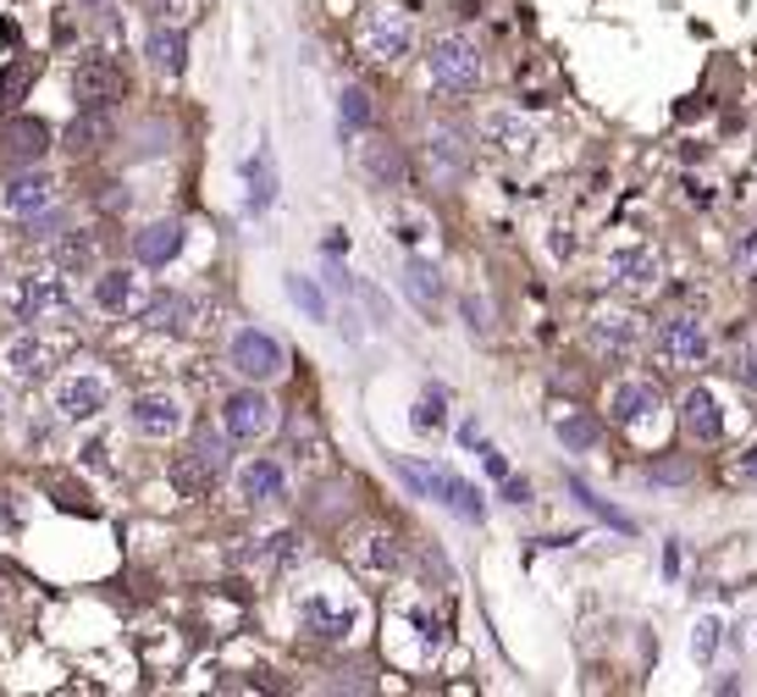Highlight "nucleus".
I'll use <instances>...</instances> for the list:
<instances>
[{"label": "nucleus", "instance_id": "3c124183", "mask_svg": "<svg viewBox=\"0 0 757 697\" xmlns=\"http://www.w3.org/2000/svg\"><path fill=\"white\" fill-rule=\"evenodd\" d=\"M482 465H487V476H498V482H509V460H504L498 449H482Z\"/></svg>", "mask_w": 757, "mask_h": 697}, {"label": "nucleus", "instance_id": "4be33fe9", "mask_svg": "<svg viewBox=\"0 0 757 697\" xmlns=\"http://www.w3.org/2000/svg\"><path fill=\"white\" fill-rule=\"evenodd\" d=\"M680 427H685V438L691 443H718L724 438V410H718V394L713 388H685V399H680Z\"/></svg>", "mask_w": 757, "mask_h": 697}, {"label": "nucleus", "instance_id": "dca6fc26", "mask_svg": "<svg viewBox=\"0 0 757 697\" xmlns=\"http://www.w3.org/2000/svg\"><path fill=\"white\" fill-rule=\"evenodd\" d=\"M238 493H244V504H255V510L282 504V498H288V465H282L277 454L244 460V465H238Z\"/></svg>", "mask_w": 757, "mask_h": 697}, {"label": "nucleus", "instance_id": "4468645a", "mask_svg": "<svg viewBox=\"0 0 757 697\" xmlns=\"http://www.w3.org/2000/svg\"><path fill=\"white\" fill-rule=\"evenodd\" d=\"M658 410H663V394H658V383H647V377H625V383H614V394H608V421L625 427V432H647V427L658 421Z\"/></svg>", "mask_w": 757, "mask_h": 697}, {"label": "nucleus", "instance_id": "2eb2a0df", "mask_svg": "<svg viewBox=\"0 0 757 697\" xmlns=\"http://www.w3.org/2000/svg\"><path fill=\"white\" fill-rule=\"evenodd\" d=\"M663 282V255L652 244H625L608 255V288L619 293H652Z\"/></svg>", "mask_w": 757, "mask_h": 697}, {"label": "nucleus", "instance_id": "c85d7f7f", "mask_svg": "<svg viewBox=\"0 0 757 697\" xmlns=\"http://www.w3.org/2000/svg\"><path fill=\"white\" fill-rule=\"evenodd\" d=\"M244 554H255V559L271 565V570H293V565H304V537H299V532H266V537H255V548H244Z\"/></svg>", "mask_w": 757, "mask_h": 697}, {"label": "nucleus", "instance_id": "e433bc0d", "mask_svg": "<svg viewBox=\"0 0 757 697\" xmlns=\"http://www.w3.org/2000/svg\"><path fill=\"white\" fill-rule=\"evenodd\" d=\"M597 438H603V427H597L592 416H564V421H559V443H564V449H575V454L597 449Z\"/></svg>", "mask_w": 757, "mask_h": 697}, {"label": "nucleus", "instance_id": "f3484780", "mask_svg": "<svg viewBox=\"0 0 757 697\" xmlns=\"http://www.w3.org/2000/svg\"><path fill=\"white\" fill-rule=\"evenodd\" d=\"M89 304H95L100 315H133V310L144 304V299H139V271H133V266H106V271H95Z\"/></svg>", "mask_w": 757, "mask_h": 697}, {"label": "nucleus", "instance_id": "2f4dec72", "mask_svg": "<svg viewBox=\"0 0 757 697\" xmlns=\"http://www.w3.org/2000/svg\"><path fill=\"white\" fill-rule=\"evenodd\" d=\"M437 498L459 515V521H482V493L465 482V476H448V471H437Z\"/></svg>", "mask_w": 757, "mask_h": 697}, {"label": "nucleus", "instance_id": "473e14b6", "mask_svg": "<svg viewBox=\"0 0 757 697\" xmlns=\"http://www.w3.org/2000/svg\"><path fill=\"white\" fill-rule=\"evenodd\" d=\"M337 117H343V128H348V133H365V128L376 122V100H370V89L343 84V95H337Z\"/></svg>", "mask_w": 757, "mask_h": 697}, {"label": "nucleus", "instance_id": "f704fd0d", "mask_svg": "<svg viewBox=\"0 0 757 697\" xmlns=\"http://www.w3.org/2000/svg\"><path fill=\"white\" fill-rule=\"evenodd\" d=\"M729 271H735L740 282H757V222L729 238Z\"/></svg>", "mask_w": 757, "mask_h": 697}, {"label": "nucleus", "instance_id": "1a4fd4ad", "mask_svg": "<svg viewBox=\"0 0 757 697\" xmlns=\"http://www.w3.org/2000/svg\"><path fill=\"white\" fill-rule=\"evenodd\" d=\"M641 337H647V326H641V315H630V310H597L592 321H586V349L597 361H608V366H625L636 349H641Z\"/></svg>", "mask_w": 757, "mask_h": 697}, {"label": "nucleus", "instance_id": "79ce46f5", "mask_svg": "<svg viewBox=\"0 0 757 697\" xmlns=\"http://www.w3.org/2000/svg\"><path fill=\"white\" fill-rule=\"evenodd\" d=\"M144 12H150L155 23H188V18L199 12V0H144Z\"/></svg>", "mask_w": 757, "mask_h": 697}, {"label": "nucleus", "instance_id": "58836bf2", "mask_svg": "<svg viewBox=\"0 0 757 697\" xmlns=\"http://www.w3.org/2000/svg\"><path fill=\"white\" fill-rule=\"evenodd\" d=\"M244 172H249V183H255V194H249V205H255V211H266V205H271V194H277V178H271V161H266V156H255V161H249Z\"/></svg>", "mask_w": 757, "mask_h": 697}, {"label": "nucleus", "instance_id": "4c0bfd02", "mask_svg": "<svg viewBox=\"0 0 757 697\" xmlns=\"http://www.w3.org/2000/svg\"><path fill=\"white\" fill-rule=\"evenodd\" d=\"M310 515H315L321 526L343 521V515H348V493H343V487H326V493L315 487V493H310Z\"/></svg>", "mask_w": 757, "mask_h": 697}, {"label": "nucleus", "instance_id": "7ed1b4c3", "mask_svg": "<svg viewBox=\"0 0 757 697\" xmlns=\"http://www.w3.org/2000/svg\"><path fill=\"white\" fill-rule=\"evenodd\" d=\"M652 355H658L669 372H696V366H707V355H713L707 321H702V315H691V310L663 315V321H658V332H652Z\"/></svg>", "mask_w": 757, "mask_h": 697}, {"label": "nucleus", "instance_id": "9d476101", "mask_svg": "<svg viewBox=\"0 0 757 697\" xmlns=\"http://www.w3.org/2000/svg\"><path fill=\"white\" fill-rule=\"evenodd\" d=\"M73 100H78V106H95V111H117V106L128 100V78H122L117 56L89 51V56L78 62V73H73Z\"/></svg>", "mask_w": 757, "mask_h": 697}, {"label": "nucleus", "instance_id": "72a5a7b5", "mask_svg": "<svg viewBox=\"0 0 757 697\" xmlns=\"http://www.w3.org/2000/svg\"><path fill=\"white\" fill-rule=\"evenodd\" d=\"M288 293H293V304H299L310 321H326V315H332V299H326V293H321L304 271H288Z\"/></svg>", "mask_w": 757, "mask_h": 697}, {"label": "nucleus", "instance_id": "a19ab883", "mask_svg": "<svg viewBox=\"0 0 757 697\" xmlns=\"http://www.w3.org/2000/svg\"><path fill=\"white\" fill-rule=\"evenodd\" d=\"M647 476H652V482H663V487H680V482H691L696 471H691V460L663 454V460H652V465H647Z\"/></svg>", "mask_w": 757, "mask_h": 697}, {"label": "nucleus", "instance_id": "a18cd8bd", "mask_svg": "<svg viewBox=\"0 0 757 697\" xmlns=\"http://www.w3.org/2000/svg\"><path fill=\"white\" fill-rule=\"evenodd\" d=\"M288 438H293V460H315V454L326 449V443H315V427H310V421H293Z\"/></svg>", "mask_w": 757, "mask_h": 697}, {"label": "nucleus", "instance_id": "f257e3e1", "mask_svg": "<svg viewBox=\"0 0 757 697\" xmlns=\"http://www.w3.org/2000/svg\"><path fill=\"white\" fill-rule=\"evenodd\" d=\"M426 73H432V89H437V95L459 100V95H476V89H482L487 56H482V45H476L471 34H443V40H432V51H426Z\"/></svg>", "mask_w": 757, "mask_h": 697}, {"label": "nucleus", "instance_id": "09e8293b", "mask_svg": "<svg viewBox=\"0 0 757 697\" xmlns=\"http://www.w3.org/2000/svg\"><path fill=\"white\" fill-rule=\"evenodd\" d=\"M393 233H399V244H415V238L426 233V222H421V216H399V222H393Z\"/></svg>", "mask_w": 757, "mask_h": 697}, {"label": "nucleus", "instance_id": "aec40b11", "mask_svg": "<svg viewBox=\"0 0 757 697\" xmlns=\"http://www.w3.org/2000/svg\"><path fill=\"white\" fill-rule=\"evenodd\" d=\"M354 565H359V576H393L399 565H404V537L399 532H388V526H370L359 543H354Z\"/></svg>", "mask_w": 757, "mask_h": 697}, {"label": "nucleus", "instance_id": "6e6d98bb", "mask_svg": "<svg viewBox=\"0 0 757 697\" xmlns=\"http://www.w3.org/2000/svg\"><path fill=\"white\" fill-rule=\"evenodd\" d=\"M0 277H7V260H0Z\"/></svg>", "mask_w": 757, "mask_h": 697}, {"label": "nucleus", "instance_id": "864d4df0", "mask_svg": "<svg viewBox=\"0 0 757 697\" xmlns=\"http://www.w3.org/2000/svg\"><path fill=\"white\" fill-rule=\"evenodd\" d=\"M504 498H509V504H531V487H526L520 476H509V487H504Z\"/></svg>", "mask_w": 757, "mask_h": 697}, {"label": "nucleus", "instance_id": "a211bd4d", "mask_svg": "<svg viewBox=\"0 0 757 697\" xmlns=\"http://www.w3.org/2000/svg\"><path fill=\"white\" fill-rule=\"evenodd\" d=\"M45 150H51V128H45L40 117H12L7 128H0V161H7L12 172H18V167H34Z\"/></svg>", "mask_w": 757, "mask_h": 697}, {"label": "nucleus", "instance_id": "5701e85b", "mask_svg": "<svg viewBox=\"0 0 757 697\" xmlns=\"http://www.w3.org/2000/svg\"><path fill=\"white\" fill-rule=\"evenodd\" d=\"M144 56H150L155 73L183 78V73H188V29H183V23H155V29L144 34Z\"/></svg>", "mask_w": 757, "mask_h": 697}, {"label": "nucleus", "instance_id": "5fc2aeb1", "mask_svg": "<svg viewBox=\"0 0 757 697\" xmlns=\"http://www.w3.org/2000/svg\"><path fill=\"white\" fill-rule=\"evenodd\" d=\"M0 421H7V394H0Z\"/></svg>", "mask_w": 757, "mask_h": 697}, {"label": "nucleus", "instance_id": "ddd939ff", "mask_svg": "<svg viewBox=\"0 0 757 697\" xmlns=\"http://www.w3.org/2000/svg\"><path fill=\"white\" fill-rule=\"evenodd\" d=\"M128 421H133V432H139V438L166 443V438H177V432H183L188 410H183V399H177L172 388H144V394H133Z\"/></svg>", "mask_w": 757, "mask_h": 697}, {"label": "nucleus", "instance_id": "49530a36", "mask_svg": "<svg viewBox=\"0 0 757 697\" xmlns=\"http://www.w3.org/2000/svg\"><path fill=\"white\" fill-rule=\"evenodd\" d=\"M713 647H718V620H696V631H691V653H696V664H707Z\"/></svg>", "mask_w": 757, "mask_h": 697}, {"label": "nucleus", "instance_id": "0eeeda50", "mask_svg": "<svg viewBox=\"0 0 757 697\" xmlns=\"http://www.w3.org/2000/svg\"><path fill=\"white\" fill-rule=\"evenodd\" d=\"M299 631H304L310 642H348V636L359 631V603L315 587V592L299 598Z\"/></svg>", "mask_w": 757, "mask_h": 697}, {"label": "nucleus", "instance_id": "423d86ee", "mask_svg": "<svg viewBox=\"0 0 757 697\" xmlns=\"http://www.w3.org/2000/svg\"><path fill=\"white\" fill-rule=\"evenodd\" d=\"M0 361H7V372L18 383H45L56 372V361H62V343H56V332L45 321H23L7 337V349H0Z\"/></svg>", "mask_w": 757, "mask_h": 697}, {"label": "nucleus", "instance_id": "8fccbe9b", "mask_svg": "<svg viewBox=\"0 0 757 697\" xmlns=\"http://www.w3.org/2000/svg\"><path fill=\"white\" fill-rule=\"evenodd\" d=\"M465 315H471V326H476V332H493V321H487V299H476V293H471V299H465Z\"/></svg>", "mask_w": 757, "mask_h": 697}, {"label": "nucleus", "instance_id": "f8f14e48", "mask_svg": "<svg viewBox=\"0 0 757 697\" xmlns=\"http://www.w3.org/2000/svg\"><path fill=\"white\" fill-rule=\"evenodd\" d=\"M51 410H56L62 421H95V416H106V410H111V383H106V372H67V377L56 383V394H51Z\"/></svg>", "mask_w": 757, "mask_h": 697}, {"label": "nucleus", "instance_id": "bb28decb", "mask_svg": "<svg viewBox=\"0 0 757 697\" xmlns=\"http://www.w3.org/2000/svg\"><path fill=\"white\" fill-rule=\"evenodd\" d=\"M166 482H172V493L177 498H210L216 493V482H221V471L205 460V454H177L172 465H166Z\"/></svg>", "mask_w": 757, "mask_h": 697}, {"label": "nucleus", "instance_id": "412c9836", "mask_svg": "<svg viewBox=\"0 0 757 697\" xmlns=\"http://www.w3.org/2000/svg\"><path fill=\"white\" fill-rule=\"evenodd\" d=\"M51 260H56V271H67V277H95V271H100V227H67V233L51 244Z\"/></svg>", "mask_w": 757, "mask_h": 697}, {"label": "nucleus", "instance_id": "f03ea898", "mask_svg": "<svg viewBox=\"0 0 757 697\" xmlns=\"http://www.w3.org/2000/svg\"><path fill=\"white\" fill-rule=\"evenodd\" d=\"M7 315L23 326V321H67L73 315V288H67V271H29L7 288Z\"/></svg>", "mask_w": 757, "mask_h": 697}, {"label": "nucleus", "instance_id": "a878e982", "mask_svg": "<svg viewBox=\"0 0 757 697\" xmlns=\"http://www.w3.org/2000/svg\"><path fill=\"white\" fill-rule=\"evenodd\" d=\"M7 211L12 216H40V211H51L56 205V178H45V172H12V183H7Z\"/></svg>", "mask_w": 757, "mask_h": 697}, {"label": "nucleus", "instance_id": "c03bdc74", "mask_svg": "<svg viewBox=\"0 0 757 697\" xmlns=\"http://www.w3.org/2000/svg\"><path fill=\"white\" fill-rule=\"evenodd\" d=\"M443 399H448L443 388H426V399L415 405V427H421V432H437V427H443Z\"/></svg>", "mask_w": 757, "mask_h": 697}, {"label": "nucleus", "instance_id": "4d7b16f0", "mask_svg": "<svg viewBox=\"0 0 757 697\" xmlns=\"http://www.w3.org/2000/svg\"><path fill=\"white\" fill-rule=\"evenodd\" d=\"M84 7H95V0H84Z\"/></svg>", "mask_w": 757, "mask_h": 697}, {"label": "nucleus", "instance_id": "393cba45", "mask_svg": "<svg viewBox=\"0 0 757 697\" xmlns=\"http://www.w3.org/2000/svg\"><path fill=\"white\" fill-rule=\"evenodd\" d=\"M482 133H487V144H493V150H504V156H531V144H537V122H531V117H520V111H509V106L487 111Z\"/></svg>", "mask_w": 757, "mask_h": 697}, {"label": "nucleus", "instance_id": "de8ad7c7", "mask_svg": "<svg viewBox=\"0 0 757 697\" xmlns=\"http://www.w3.org/2000/svg\"><path fill=\"white\" fill-rule=\"evenodd\" d=\"M399 476L421 493V498H437V471H421V465H410V460H399Z\"/></svg>", "mask_w": 757, "mask_h": 697}, {"label": "nucleus", "instance_id": "7c9ffc66", "mask_svg": "<svg viewBox=\"0 0 757 697\" xmlns=\"http://www.w3.org/2000/svg\"><path fill=\"white\" fill-rule=\"evenodd\" d=\"M188 438H194L188 449H194V454H205L216 471H227V465H232V432H227L221 421H216V427H210V421H194V432H188Z\"/></svg>", "mask_w": 757, "mask_h": 697}, {"label": "nucleus", "instance_id": "b1692460", "mask_svg": "<svg viewBox=\"0 0 757 697\" xmlns=\"http://www.w3.org/2000/svg\"><path fill=\"white\" fill-rule=\"evenodd\" d=\"M359 172H365L376 189H399V183L410 178L404 144H393V139H365V144H359Z\"/></svg>", "mask_w": 757, "mask_h": 697}, {"label": "nucleus", "instance_id": "ea45409f", "mask_svg": "<svg viewBox=\"0 0 757 697\" xmlns=\"http://www.w3.org/2000/svg\"><path fill=\"white\" fill-rule=\"evenodd\" d=\"M729 377L740 383V388H751L757 394V337H746L735 355H729Z\"/></svg>", "mask_w": 757, "mask_h": 697}, {"label": "nucleus", "instance_id": "37998d69", "mask_svg": "<svg viewBox=\"0 0 757 697\" xmlns=\"http://www.w3.org/2000/svg\"><path fill=\"white\" fill-rule=\"evenodd\" d=\"M29 233H34L40 244H56V238L67 233V216H62V211L51 205V211H40V216H29Z\"/></svg>", "mask_w": 757, "mask_h": 697}, {"label": "nucleus", "instance_id": "cd10ccee", "mask_svg": "<svg viewBox=\"0 0 757 697\" xmlns=\"http://www.w3.org/2000/svg\"><path fill=\"white\" fill-rule=\"evenodd\" d=\"M106 144H111V111L84 106V111L62 128V150H67V156H95V150H106Z\"/></svg>", "mask_w": 757, "mask_h": 697}, {"label": "nucleus", "instance_id": "6e6552de", "mask_svg": "<svg viewBox=\"0 0 757 697\" xmlns=\"http://www.w3.org/2000/svg\"><path fill=\"white\" fill-rule=\"evenodd\" d=\"M421 161H426L437 189H454L471 172V133L459 122H432L426 139H421Z\"/></svg>", "mask_w": 757, "mask_h": 697}, {"label": "nucleus", "instance_id": "20e7f679", "mask_svg": "<svg viewBox=\"0 0 757 697\" xmlns=\"http://www.w3.org/2000/svg\"><path fill=\"white\" fill-rule=\"evenodd\" d=\"M415 40H421V29H415V12H404V7H376V12H365V23H359L365 56L382 62V67L410 62V56H415Z\"/></svg>", "mask_w": 757, "mask_h": 697}, {"label": "nucleus", "instance_id": "c9c22d12", "mask_svg": "<svg viewBox=\"0 0 757 697\" xmlns=\"http://www.w3.org/2000/svg\"><path fill=\"white\" fill-rule=\"evenodd\" d=\"M570 493H575V498H581V504H586V510H592V515H597V521H608V526H614V532H636V521H630V515H625V510H614V504H608V498H597V493H592V487H586V482H581V476H570Z\"/></svg>", "mask_w": 757, "mask_h": 697}, {"label": "nucleus", "instance_id": "9b49d317", "mask_svg": "<svg viewBox=\"0 0 757 697\" xmlns=\"http://www.w3.org/2000/svg\"><path fill=\"white\" fill-rule=\"evenodd\" d=\"M277 405L260 394V383H249V388H232L227 399H221V427L232 432V443H260V438H271L277 432Z\"/></svg>", "mask_w": 757, "mask_h": 697}, {"label": "nucleus", "instance_id": "c756f323", "mask_svg": "<svg viewBox=\"0 0 757 697\" xmlns=\"http://www.w3.org/2000/svg\"><path fill=\"white\" fill-rule=\"evenodd\" d=\"M404 293L421 304V310H443V271L432 260H404Z\"/></svg>", "mask_w": 757, "mask_h": 697}, {"label": "nucleus", "instance_id": "6ab92c4d", "mask_svg": "<svg viewBox=\"0 0 757 697\" xmlns=\"http://www.w3.org/2000/svg\"><path fill=\"white\" fill-rule=\"evenodd\" d=\"M183 238H188V227H183L177 216L144 222V227L133 233V260H139V266H172V260L183 255Z\"/></svg>", "mask_w": 757, "mask_h": 697}, {"label": "nucleus", "instance_id": "39448f33", "mask_svg": "<svg viewBox=\"0 0 757 697\" xmlns=\"http://www.w3.org/2000/svg\"><path fill=\"white\" fill-rule=\"evenodd\" d=\"M227 366L244 383H277L288 372V343L266 326H238L232 343H227Z\"/></svg>", "mask_w": 757, "mask_h": 697}, {"label": "nucleus", "instance_id": "603ef678", "mask_svg": "<svg viewBox=\"0 0 757 697\" xmlns=\"http://www.w3.org/2000/svg\"><path fill=\"white\" fill-rule=\"evenodd\" d=\"M735 476H740L746 487H757V449H746V454L735 460Z\"/></svg>", "mask_w": 757, "mask_h": 697}]
</instances>
